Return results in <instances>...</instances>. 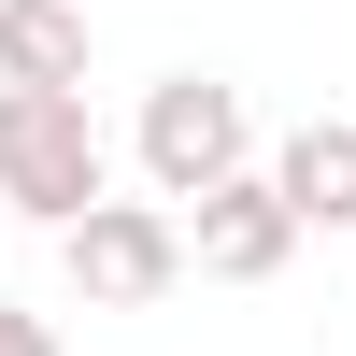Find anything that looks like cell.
<instances>
[{
	"label": "cell",
	"instance_id": "7",
	"mask_svg": "<svg viewBox=\"0 0 356 356\" xmlns=\"http://www.w3.org/2000/svg\"><path fill=\"white\" fill-rule=\"evenodd\" d=\"M0 356H57V328H43V314H15V300H0Z\"/></svg>",
	"mask_w": 356,
	"mask_h": 356
},
{
	"label": "cell",
	"instance_id": "6",
	"mask_svg": "<svg viewBox=\"0 0 356 356\" xmlns=\"http://www.w3.org/2000/svg\"><path fill=\"white\" fill-rule=\"evenodd\" d=\"M0 86H86V15L72 0H0Z\"/></svg>",
	"mask_w": 356,
	"mask_h": 356
},
{
	"label": "cell",
	"instance_id": "1",
	"mask_svg": "<svg viewBox=\"0 0 356 356\" xmlns=\"http://www.w3.org/2000/svg\"><path fill=\"white\" fill-rule=\"evenodd\" d=\"M0 200L43 214V228H72V214L114 200V143L86 114V86H0Z\"/></svg>",
	"mask_w": 356,
	"mask_h": 356
},
{
	"label": "cell",
	"instance_id": "2",
	"mask_svg": "<svg viewBox=\"0 0 356 356\" xmlns=\"http://www.w3.org/2000/svg\"><path fill=\"white\" fill-rule=\"evenodd\" d=\"M57 271H72L86 314L171 300V285L200 271V257H186V200H100V214H72V228H57Z\"/></svg>",
	"mask_w": 356,
	"mask_h": 356
},
{
	"label": "cell",
	"instance_id": "4",
	"mask_svg": "<svg viewBox=\"0 0 356 356\" xmlns=\"http://www.w3.org/2000/svg\"><path fill=\"white\" fill-rule=\"evenodd\" d=\"M186 257L214 285H271L285 257H300V200H285V171H228L214 200H186Z\"/></svg>",
	"mask_w": 356,
	"mask_h": 356
},
{
	"label": "cell",
	"instance_id": "3",
	"mask_svg": "<svg viewBox=\"0 0 356 356\" xmlns=\"http://www.w3.org/2000/svg\"><path fill=\"white\" fill-rule=\"evenodd\" d=\"M228 171H257V114H243V86H214V72L143 86V186H157V200H214Z\"/></svg>",
	"mask_w": 356,
	"mask_h": 356
},
{
	"label": "cell",
	"instance_id": "5",
	"mask_svg": "<svg viewBox=\"0 0 356 356\" xmlns=\"http://www.w3.org/2000/svg\"><path fill=\"white\" fill-rule=\"evenodd\" d=\"M285 200H300V228H356V129L342 114H314V129H285Z\"/></svg>",
	"mask_w": 356,
	"mask_h": 356
}]
</instances>
